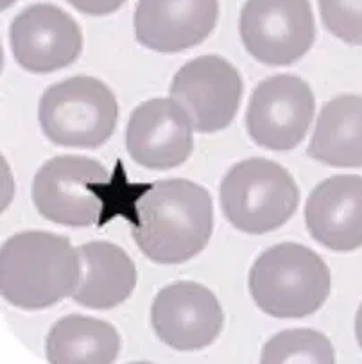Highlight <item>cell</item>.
I'll return each mask as SVG.
<instances>
[{"instance_id":"obj_18","label":"cell","mask_w":362,"mask_h":364,"mask_svg":"<svg viewBox=\"0 0 362 364\" xmlns=\"http://www.w3.org/2000/svg\"><path fill=\"white\" fill-rule=\"evenodd\" d=\"M260 360L264 364H332L336 353L332 343L319 332L310 328H292L269 339Z\"/></svg>"},{"instance_id":"obj_20","label":"cell","mask_w":362,"mask_h":364,"mask_svg":"<svg viewBox=\"0 0 362 364\" xmlns=\"http://www.w3.org/2000/svg\"><path fill=\"white\" fill-rule=\"evenodd\" d=\"M78 11L92 16H105L117 11L126 0H67Z\"/></svg>"},{"instance_id":"obj_8","label":"cell","mask_w":362,"mask_h":364,"mask_svg":"<svg viewBox=\"0 0 362 364\" xmlns=\"http://www.w3.org/2000/svg\"><path fill=\"white\" fill-rule=\"evenodd\" d=\"M314 94L302 77L280 74L262 81L251 94L246 126L257 146L291 151L305 139L314 115Z\"/></svg>"},{"instance_id":"obj_6","label":"cell","mask_w":362,"mask_h":364,"mask_svg":"<svg viewBox=\"0 0 362 364\" xmlns=\"http://www.w3.org/2000/svg\"><path fill=\"white\" fill-rule=\"evenodd\" d=\"M112 178L101 161L65 154L43 164L33 181L36 210L65 226H94L112 199Z\"/></svg>"},{"instance_id":"obj_7","label":"cell","mask_w":362,"mask_h":364,"mask_svg":"<svg viewBox=\"0 0 362 364\" xmlns=\"http://www.w3.org/2000/svg\"><path fill=\"white\" fill-rule=\"evenodd\" d=\"M240 38L247 53L269 67L305 56L316 38L309 0H247L240 13Z\"/></svg>"},{"instance_id":"obj_4","label":"cell","mask_w":362,"mask_h":364,"mask_svg":"<svg viewBox=\"0 0 362 364\" xmlns=\"http://www.w3.org/2000/svg\"><path fill=\"white\" fill-rule=\"evenodd\" d=\"M299 191L287 169L265 158L233 166L220 183V207L237 230L250 235L273 232L294 215Z\"/></svg>"},{"instance_id":"obj_3","label":"cell","mask_w":362,"mask_h":364,"mask_svg":"<svg viewBox=\"0 0 362 364\" xmlns=\"http://www.w3.org/2000/svg\"><path fill=\"white\" fill-rule=\"evenodd\" d=\"M250 293L257 307L273 318H305L329 298L330 269L307 246L282 242L255 260Z\"/></svg>"},{"instance_id":"obj_17","label":"cell","mask_w":362,"mask_h":364,"mask_svg":"<svg viewBox=\"0 0 362 364\" xmlns=\"http://www.w3.org/2000/svg\"><path fill=\"white\" fill-rule=\"evenodd\" d=\"M119 350L120 336L113 325L79 314L61 318L45 343L53 364H108L117 359Z\"/></svg>"},{"instance_id":"obj_12","label":"cell","mask_w":362,"mask_h":364,"mask_svg":"<svg viewBox=\"0 0 362 364\" xmlns=\"http://www.w3.org/2000/svg\"><path fill=\"white\" fill-rule=\"evenodd\" d=\"M11 49L20 67L49 74L68 67L82 50L78 22L53 4H34L11 23Z\"/></svg>"},{"instance_id":"obj_2","label":"cell","mask_w":362,"mask_h":364,"mask_svg":"<svg viewBox=\"0 0 362 364\" xmlns=\"http://www.w3.org/2000/svg\"><path fill=\"white\" fill-rule=\"evenodd\" d=\"M79 252L67 237L22 232L0 250V291L23 311H40L72 296L79 284Z\"/></svg>"},{"instance_id":"obj_15","label":"cell","mask_w":362,"mask_h":364,"mask_svg":"<svg viewBox=\"0 0 362 364\" xmlns=\"http://www.w3.org/2000/svg\"><path fill=\"white\" fill-rule=\"evenodd\" d=\"M79 252V284L72 298L82 307L105 311L126 301L137 286V267L124 250L112 242H86Z\"/></svg>"},{"instance_id":"obj_16","label":"cell","mask_w":362,"mask_h":364,"mask_svg":"<svg viewBox=\"0 0 362 364\" xmlns=\"http://www.w3.org/2000/svg\"><path fill=\"white\" fill-rule=\"evenodd\" d=\"M309 156L330 167H362L361 95H339L323 106Z\"/></svg>"},{"instance_id":"obj_13","label":"cell","mask_w":362,"mask_h":364,"mask_svg":"<svg viewBox=\"0 0 362 364\" xmlns=\"http://www.w3.org/2000/svg\"><path fill=\"white\" fill-rule=\"evenodd\" d=\"M219 18V0H139L134 34L154 53H181L210 36Z\"/></svg>"},{"instance_id":"obj_5","label":"cell","mask_w":362,"mask_h":364,"mask_svg":"<svg viewBox=\"0 0 362 364\" xmlns=\"http://www.w3.org/2000/svg\"><path fill=\"white\" fill-rule=\"evenodd\" d=\"M119 117L113 92L90 75L61 81L41 95L38 120L56 146L95 149L108 142Z\"/></svg>"},{"instance_id":"obj_9","label":"cell","mask_w":362,"mask_h":364,"mask_svg":"<svg viewBox=\"0 0 362 364\" xmlns=\"http://www.w3.org/2000/svg\"><path fill=\"white\" fill-rule=\"evenodd\" d=\"M171 97L183 106L196 132L215 133L235 119L243 97L239 72L219 56H199L176 72Z\"/></svg>"},{"instance_id":"obj_11","label":"cell","mask_w":362,"mask_h":364,"mask_svg":"<svg viewBox=\"0 0 362 364\" xmlns=\"http://www.w3.org/2000/svg\"><path fill=\"white\" fill-rule=\"evenodd\" d=\"M192 120L174 99H149L131 113L126 149L146 169L167 171L181 166L194 149Z\"/></svg>"},{"instance_id":"obj_1","label":"cell","mask_w":362,"mask_h":364,"mask_svg":"<svg viewBox=\"0 0 362 364\" xmlns=\"http://www.w3.org/2000/svg\"><path fill=\"white\" fill-rule=\"evenodd\" d=\"M133 208L134 242L156 264L187 262L206 248L212 237V198L194 181H156Z\"/></svg>"},{"instance_id":"obj_10","label":"cell","mask_w":362,"mask_h":364,"mask_svg":"<svg viewBox=\"0 0 362 364\" xmlns=\"http://www.w3.org/2000/svg\"><path fill=\"white\" fill-rule=\"evenodd\" d=\"M223 323L215 294L196 282H176L164 287L151 307V325L160 341L181 352L212 345Z\"/></svg>"},{"instance_id":"obj_14","label":"cell","mask_w":362,"mask_h":364,"mask_svg":"<svg viewBox=\"0 0 362 364\" xmlns=\"http://www.w3.org/2000/svg\"><path fill=\"white\" fill-rule=\"evenodd\" d=\"M310 235L332 252L348 253L362 246V178L344 174L321 181L305 207Z\"/></svg>"},{"instance_id":"obj_19","label":"cell","mask_w":362,"mask_h":364,"mask_svg":"<svg viewBox=\"0 0 362 364\" xmlns=\"http://www.w3.org/2000/svg\"><path fill=\"white\" fill-rule=\"evenodd\" d=\"M323 26L350 46H362V0H318Z\"/></svg>"},{"instance_id":"obj_21","label":"cell","mask_w":362,"mask_h":364,"mask_svg":"<svg viewBox=\"0 0 362 364\" xmlns=\"http://www.w3.org/2000/svg\"><path fill=\"white\" fill-rule=\"evenodd\" d=\"M355 336H357V341L362 348V305L358 307L357 316H355Z\"/></svg>"}]
</instances>
